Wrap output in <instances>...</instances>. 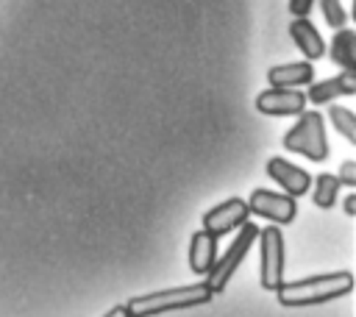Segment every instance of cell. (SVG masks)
<instances>
[{"label":"cell","mask_w":356,"mask_h":317,"mask_svg":"<svg viewBox=\"0 0 356 317\" xmlns=\"http://www.w3.org/2000/svg\"><path fill=\"white\" fill-rule=\"evenodd\" d=\"M306 108V95L289 86H267L256 95V111L267 117H298Z\"/></svg>","instance_id":"obj_7"},{"label":"cell","mask_w":356,"mask_h":317,"mask_svg":"<svg viewBox=\"0 0 356 317\" xmlns=\"http://www.w3.org/2000/svg\"><path fill=\"white\" fill-rule=\"evenodd\" d=\"M217 259V236L209 231H197L189 239V267L195 275H206Z\"/></svg>","instance_id":"obj_13"},{"label":"cell","mask_w":356,"mask_h":317,"mask_svg":"<svg viewBox=\"0 0 356 317\" xmlns=\"http://www.w3.org/2000/svg\"><path fill=\"white\" fill-rule=\"evenodd\" d=\"M342 209H345V214H348V217H353V214H356V195H353V192H350V195L345 197Z\"/></svg>","instance_id":"obj_20"},{"label":"cell","mask_w":356,"mask_h":317,"mask_svg":"<svg viewBox=\"0 0 356 317\" xmlns=\"http://www.w3.org/2000/svg\"><path fill=\"white\" fill-rule=\"evenodd\" d=\"M320 3V11H323V19L331 31L348 25V8L339 3V0H317Z\"/></svg>","instance_id":"obj_17"},{"label":"cell","mask_w":356,"mask_h":317,"mask_svg":"<svg viewBox=\"0 0 356 317\" xmlns=\"http://www.w3.org/2000/svg\"><path fill=\"white\" fill-rule=\"evenodd\" d=\"M103 317H131V314H128V309H125V303H122V306H114V309H108Z\"/></svg>","instance_id":"obj_21"},{"label":"cell","mask_w":356,"mask_h":317,"mask_svg":"<svg viewBox=\"0 0 356 317\" xmlns=\"http://www.w3.org/2000/svg\"><path fill=\"white\" fill-rule=\"evenodd\" d=\"M337 178H339L342 186H350V189H353V186H356V161H345V164L339 167V175H337Z\"/></svg>","instance_id":"obj_18"},{"label":"cell","mask_w":356,"mask_h":317,"mask_svg":"<svg viewBox=\"0 0 356 317\" xmlns=\"http://www.w3.org/2000/svg\"><path fill=\"white\" fill-rule=\"evenodd\" d=\"M267 81H270V86H289V89L309 86L314 81V64L306 58L289 61V64H275L267 70Z\"/></svg>","instance_id":"obj_12"},{"label":"cell","mask_w":356,"mask_h":317,"mask_svg":"<svg viewBox=\"0 0 356 317\" xmlns=\"http://www.w3.org/2000/svg\"><path fill=\"white\" fill-rule=\"evenodd\" d=\"M339 178L331 175V172H323L314 178V189H312V203L317 209H331L337 203V195H339Z\"/></svg>","instance_id":"obj_15"},{"label":"cell","mask_w":356,"mask_h":317,"mask_svg":"<svg viewBox=\"0 0 356 317\" xmlns=\"http://www.w3.org/2000/svg\"><path fill=\"white\" fill-rule=\"evenodd\" d=\"M256 236H259V228H256L250 220H245V222L239 225V234H236L234 242L228 245L225 256H217V259H214V264H211L209 273H206V286H209L214 295L225 289V284L231 281V275L236 273V267L245 261V256H248L250 245L256 242Z\"/></svg>","instance_id":"obj_4"},{"label":"cell","mask_w":356,"mask_h":317,"mask_svg":"<svg viewBox=\"0 0 356 317\" xmlns=\"http://www.w3.org/2000/svg\"><path fill=\"white\" fill-rule=\"evenodd\" d=\"M248 209L250 214H259L264 220H270L273 225H286L298 217V203L292 195H278L270 189H253L248 197Z\"/></svg>","instance_id":"obj_6"},{"label":"cell","mask_w":356,"mask_h":317,"mask_svg":"<svg viewBox=\"0 0 356 317\" xmlns=\"http://www.w3.org/2000/svg\"><path fill=\"white\" fill-rule=\"evenodd\" d=\"M259 253H261V286L267 292H275L284 281V236L278 225L259 228Z\"/></svg>","instance_id":"obj_5"},{"label":"cell","mask_w":356,"mask_h":317,"mask_svg":"<svg viewBox=\"0 0 356 317\" xmlns=\"http://www.w3.org/2000/svg\"><path fill=\"white\" fill-rule=\"evenodd\" d=\"M312 8H314V0H289V14L292 17H309Z\"/></svg>","instance_id":"obj_19"},{"label":"cell","mask_w":356,"mask_h":317,"mask_svg":"<svg viewBox=\"0 0 356 317\" xmlns=\"http://www.w3.org/2000/svg\"><path fill=\"white\" fill-rule=\"evenodd\" d=\"M289 36H292L295 47L303 53L306 61L314 64V61H320V58L325 56V42H323L320 31L314 28V22H312L309 17H295V19L289 22Z\"/></svg>","instance_id":"obj_11"},{"label":"cell","mask_w":356,"mask_h":317,"mask_svg":"<svg viewBox=\"0 0 356 317\" xmlns=\"http://www.w3.org/2000/svg\"><path fill=\"white\" fill-rule=\"evenodd\" d=\"M350 289H353V275L348 270H339L325 275H309L300 281H281L275 295L281 306H312V303L337 300Z\"/></svg>","instance_id":"obj_1"},{"label":"cell","mask_w":356,"mask_h":317,"mask_svg":"<svg viewBox=\"0 0 356 317\" xmlns=\"http://www.w3.org/2000/svg\"><path fill=\"white\" fill-rule=\"evenodd\" d=\"M211 298H214V292L206 286V281H200V284H186V286H172V289H159L150 295L131 298L125 303V309L131 317H153V314H164V311H175V309L203 306Z\"/></svg>","instance_id":"obj_2"},{"label":"cell","mask_w":356,"mask_h":317,"mask_svg":"<svg viewBox=\"0 0 356 317\" xmlns=\"http://www.w3.org/2000/svg\"><path fill=\"white\" fill-rule=\"evenodd\" d=\"M328 120H331V125H334L348 142H356V117H353L350 108H345V106H331V108H328Z\"/></svg>","instance_id":"obj_16"},{"label":"cell","mask_w":356,"mask_h":317,"mask_svg":"<svg viewBox=\"0 0 356 317\" xmlns=\"http://www.w3.org/2000/svg\"><path fill=\"white\" fill-rule=\"evenodd\" d=\"M264 170H267V175H270L286 195H292V197H300V195H306V192L312 189V175H309L303 167H298V164H292V161H286V158H281V156H273Z\"/></svg>","instance_id":"obj_9"},{"label":"cell","mask_w":356,"mask_h":317,"mask_svg":"<svg viewBox=\"0 0 356 317\" xmlns=\"http://www.w3.org/2000/svg\"><path fill=\"white\" fill-rule=\"evenodd\" d=\"M356 92V70H342L334 78H323V81H312L309 92H306V103L323 106L331 103L342 95H353Z\"/></svg>","instance_id":"obj_10"},{"label":"cell","mask_w":356,"mask_h":317,"mask_svg":"<svg viewBox=\"0 0 356 317\" xmlns=\"http://www.w3.org/2000/svg\"><path fill=\"white\" fill-rule=\"evenodd\" d=\"M328 58L339 70H356V33L348 25L334 31V39H331V47H328Z\"/></svg>","instance_id":"obj_14"},{"label":"cell","mask_w":356,"mask_h":317,"mask_svg":"<svg viewBox=\"0 0 356 317\" xmlns=\"http://www.w3.org/2000/svg\"><path fill=\"white\" fill-rule=\"evenodd\" d=\"M248 214H250V209L242 197H228L203 214V231H209L214 236L231 234L234 228H239L248 220Z\"/></svg>","instance_id":"obj_8"},{"label":"cell","mask_w":356,"mask_h":317,"mask_svg":"<svg viewBox=\"0 0 356 317\" xmlns=\"http://www.w3.org/2000/svg\"><path fill=\"white\" fill-rule=\"evenodd\" d=\"M284 147L309 158V161H325L328 158V142H325V120L320 111H300L298 122L284 133Z\"/></svg>","instance_id":"obj_3"}]
</instances>
